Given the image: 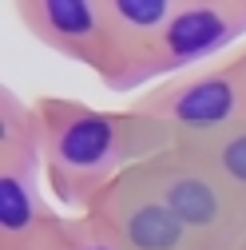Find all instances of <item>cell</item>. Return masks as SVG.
Returning a JSON list of instances; mask_svg holds the SVG:
<instances>
[{
    "mask_svg": "<svg viewBox=\"0 0 246 250\" xmlns=\"http://www.w3.org/2000/svg\"><path fill=\"white\" fill-rule=\"evenodd\" d=\"M32 115L44 155V187L64 214H87L115 179L175 147L159 123L127 104L91 107L72 96H36Z\"/></svg>",
    "mask_w": 246,
    "mask_h": 250,
    "instance_id": "obj_1",
    "label": "cell"
},
{
    "mask_svg": "<svg viewBox=\"0 0 246 250\" xmlns=\"http://www.w3.org/2000/svg\"><path fill=\"white\" fill-rule=\"evenodd\" d=\"M32 100L0 83V250H24L52 227Z\"/></svg>",
    "mask_w": 246,
    "mask_h": 250,
    "instance_id": "obj_2",
    "label": "cell"
},
{
    "mask_svg": "<svg viewBox=\"0 0 246 250\" xmlns=\"http://www.w3.org/2000/svg\"><path fill=\"white\" fill-rule=\"evenodd\" d=\"M139 175L206 250H238L246 230V203L195 151L175 143L155 159L139 163Z\"/></svg>",
    "mask_w": 246,
    "mask_h": 250,
    "instance_id": "obj_3",
    "label": "cell"
},
{
    "mask_svg": "<svg viewBox=\"0 0 246 250\" xmlns=\"http://www.w3.org/2000/svg\"><path fill=\"white\" fill-rule=\"evenodd\" d=\"M127 107L159 123L175 143H187L246 119V83L234 56H223L214 64L151 83L135 100H127Z\"/></svg>",
    "mask_w": 246,
    "mask_h": 250,
    "instance_id": "obj_4",
    "label": "cell"
},
{
    "mask_svg": "<svg viewBox=\"0 0 246 250\" xmlns=\"http://www.w3.org/2000/svg\"><path fill=\"white\" fill-rule=\"evenodd\" d=\"M230 44H246V0H179L151 60V83L214 64Z\"/></svg>",
    "mask_w": 246,
    "mask_h": 250,
    "instance_id": "obj_5",
    "label": "cell"
},
{
    "mask_svg": "<svg viewBox=\"0 0 246 250\" xmlns=\"http://www.w3.org/2000/svg\"><path fill=\"white\" fill-rule=\"evenodd\" d=\"M16 24L48 52L87 68L100 83L111 76V36L103 0H16Z\"/></svg>",
    "mask_w": 246,
    "mask_h": 250,
    "instance_id": "obj_6",
    "label": "cell"
},
{
    "mask_svg": "<svg viewBox=\"0 0 246 250\" xmlns=\"http://www.w3.org/2000/svg\"><path fill=\"white\" fill-rule=\"evenodd\" d=\"M103 230H111L127 250H206L187 227L171 214V207L151 191V183L131 167L123 179H115L107 191L87 210Z\"/></svg>",
    "mask_w": 246,
    "mask_h": 250,
    "instance_id": "obj_7",
    "label": "cell"
},
{
    "mask_svg": "<svg viewBox=\"0 0 246 250\" xmlns=\"http://www.w3.org/2000/svg\"><path fill=\"white\" fill-rule=\"evenodd\" d=\"M179 0H103V20L111 36V76L107 91H147L151 60L171 24Z\"/></svg>",
    "mask_w": 246,
    "mask_h": 250,
    "instance_id": "obj_8",
    "label": "cell"
},
{
    "mask_svg": "<svg viewBox=\"0 0 246 250\" xmlns=\"http://www.w3.org/2000/svg\"><path fill=\"white\" fill-rule=\"evenodd\" d=\"M183 147L195 151L199 159L246 203V119H242V123H230V127L214 131V135L187 139Z\"/></svg>",
    "mask_w": 246,
    "mask_h": 250,
    "instance_id": "obj_9",
    "label": "cell"
},
{
    "mask_svg": "<svg viewBox=\"0 0 246 250\" xmlns=\"http://www.w3.org/2000/svg\"><path fill=\"white\" fill-rule=\"evenodd\" d=\"M56 230L64 238V250H127L111 230H103L87 214H56Z\"/></svg>",
    "mask_w": 246,
    "mask_h": 250,
    "instance_id": "obj_10",
    "label": "cell"
},
{
    "mask_svg": "<svg viewBox=\"0 0 246 250\" xmlns=\"http://www.w3.org/2000/svg\"><path fill=\"white\" fill-rule=\"evenodd\" d=\"M60 214V210H56ZM56 214H52V227L40 234V238H32L24 250H64V238H60V230H56Z\"/></svg>",
    "mask_w": 246,
    "mask_h": 250,
    "instance_id": "obj_11",
    "label": "cell"
},
{
    "mask_svg": "<svg viewBox=\"0 0 246 250\" xmlns=\"http://www.w3.org/2000/svg\"><path fill=\"white\" fill-rule=\"evenodd\" d=\"M234 64H238V72H242V83H246V44L234 52Z\"/></svg>",
    "mask_w": 246,
    "mask_h": 250,
    "instance_id": "obj_12",
    "label": "cell"
},
{
    "mask_svg": "<svg viewBox=\"0 0 246 250\" xmlns=\"http://www.w3.org/2000/svg\"><path fill=\"white\" fill-rule=\"evenodd\" d=\"M238 250H246V230H242V242H238Z\"/></svg>",
    "mask_w": 246,
    "mask_h": 250,
    "instance_id": "obj_13",
    "label": "cell"
}]
</instances>
